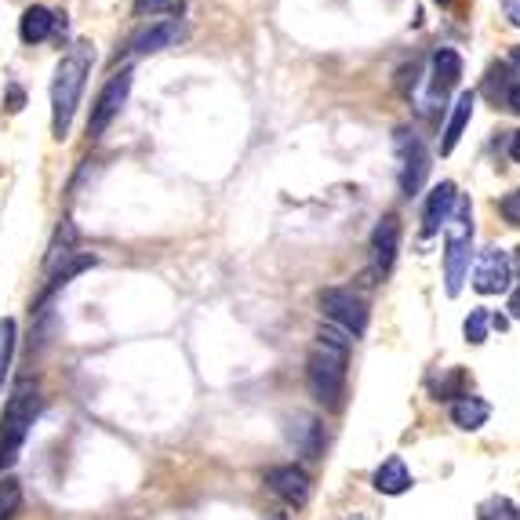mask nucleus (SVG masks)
Masks as SVG:
<instances>
[{
    "instance_id": "nucleus-1",
    "label": "nucleus",
    "mask_w": 520,
    "mask_h": 520,
    "mask_svg": "<svg viewBox=\"0 0 520 520\" xmlns=\"http://www.w3.org/2000/svg\"><path fill=\"white\" fill-rule=\"evenodd\" d=\"M95 66V48L88 40H77L62 62L55 66V80H51V135L66 139L73 128V113L80 106V91L88 84V73Z\"/></svg>"
},
{
    "instance_id": "nucleus-2",
    "label": "nucleus",
    "mask_w": 520,
    "mask_h": 520,
    "mask_svg": "<svg viewBox=\"0 0 520 520\" xmlns=\"http://www.w3.org/2000/svg\"><path fill=\"white\" fill-rule=\"evenodd\" d=\"M33 419H37V386H30V379H26L11 393L8 408L0 415V477L19 462L22 444L33 430Z\"/></svg>"
},
{
    "instance_id": "nucleus-3",
    "label": "nucleus",
    "mask_w": 520,
    "mask_h": 520,
    "mask_svg": "<svg viewBox=\"0 0 520 520\" xmlns=\"http://www.w3.org/2000/svg\"><path fill=\"white\" fill-rule=\"evenodd\" d=\"M346 350H335V346H324L317 342L313 353L306 357V386H310L313 400H317L324 411H339L342 397H346Z\"/></svg>"
},
{
    "instance_id": "nucleus-4",
    "label": "nucleus",
    "mask_w": 520,
    "mask_h": 520,
    "mask_svg": "<svg viewBox=\"0 0 520 520\" xmlns=\"http://www.w3.org/2000/svg\"><path fill=\"white\" fill-rule=\"evenodd\" d=\"M444 240H448L444 288H448V295H459L462 280H466V273H470V244H473V208L466 197L455 200L451 219H448V226H444Z\"/></svg>"
},
{
    "instance_id": "nucleus-5",
    "label": "nucleus",
    "mask_w": 520,
    "mask_h": 520,
    "mask_svg": "<svg viewBox=\"0 0 520 520\" xmlns=\"http://www.w3.org/2000/svg\"><path fill=\"white\" fill-rule=\"evenodd\" d=\"M393 146H397L400 157V193L419 197V190L426 186V175H430V153H426L422 139L411 128L393 131Z\"/></svg>"
},
{
    "instance_id": "nucleus-6",
    "label": "nucleus",
    "mask_w": 520,
    "mask_h": 520,
    "mask_svg": "<svg viewBox=\"0 0 520 520\" xmlns=\"http://www.w3.org/2000/svg\"><path fill=\"white\" fill-rule=\"evenodd\" d=\"M320 313H324L335 328L346 331V335H364V331H368V306H364L360 295H353V291L346 288L320 291Z\"/></svg>"
},
{
    "instance_id": "nucleus-7",
    "label": "nucleus",
    "mask_w": 520,
    "mask_h": 520,
    "mask_svg": "<svg viewBox=\"0 0 520 520\" xmlns=\"http://www.w3.org/2000/svg\"><path fill=\"white\" fill-rule=\"evenodd\" d=\"M128 91H131V70H120L106 80V88L99 91V99H95V106H91V120H88L91 139H99L102 131L110 128L113 120L120 117L124 102H128Z\"/></svg>"
},
{
    "instance_id": "nucleus-8",
    "label": "nucleus",
    "mask_w": 520,
    "mask_h": 520,
    "mask_svg": "<svg viewBox=\"0 0 520 520\" xmlns=\"http://www.w3.org/2000/svg\"><path fill=\"white\" fill-rule=\"evenodd\" d=\"M510 280H513V262L506 251L499 248L480 251L477 266H473V288L480 295H502V291L510 288Z\"/></svg>"
},
{
    "instance_id": "nucleus-9",
    "label": "nucleus",
    "mask_w": 520,
    "mask_h": 520,
    "mask_svg": "<svg viewBox=\"0 0 520 520\" xmlns=\"http://www.w3.org/2000/svg\"><path fill=\"white\" fill-rule=\"evenodd\" d=\"M266 484L288 506H306L310 502V477L299 466H273V470H266Z\"/></svg>"
},
{
    "instance_id": "nucleus-10",
    "label": "nucleus",
    "mask_w": 520,
    "mask_h": 520,
    "mask_svg": "<svg viewBox=\"0 0 520 520\" xmlns=\"http://www.w3.org/2000/svg\"><path fill=\"white\" fill-rule=\"evenodd\" d=\"M455 200H459L455 182H440V186H433L430 197H426V208H422V237H433V233H440V226H448Z\"/></svg>"
},
{
    "instance_id": "nucleus-11",
    "label": "nucleus",
    "mask_w": 520,
    "mask_h": 520,
    "mask_svg": "<svg viewBox=\"0 0 520 520\" xmlns=\"http://www.w3.org/2000/svg\"><path fill=\"white\" fill-rule=\"evenodd\" d=\"M400 251V219L397 215H382V222L371 233V259H375V270L390 273L393 262H397Z\"/></svg>"
},
{
    "instance_id": "nucleus-12",
    "label": "nucleus",
    "mask_w": 520,
    "mask_h": 520,
    "mask_svg": "<svg viewBox=\"0 0 520 520\" xmlns=\"http://www.w3.org/2000/svg\"><path fill=\"white\" fill-rule=\"evenodd\" d=\"M462 77V59H459V51H451V48H437L433 51V70H430V91H433V99H444L455 84H459Z\"/></svg>"
},
{
    "instance_id": "nucleus-13",
    "label": "nucleus",
    "mask_w": 520,
    "mask_h": 520,
    "mask_svg": "<svg viewBox=\"0 0 520 520\" xmlns=\"http://www.w3.org/2000/svg\"><path fill=\"white\" fill-rule=\"evenodd\" d=\"M473 106H477V95H473V91H462L459 99H455V106H451L448 128H444V139H440V153H444V157L459 146L462 131H466V124H470L473 117Z\"/></svg>"
},
{
    "instance_id": "nucleus-14",
    "label": "nucleus",
    "mask_w": 520,
    "mask_h": 520,
    "mask_svg": "<svg viewBox=\"0 0 520 520\" xmlns=\"http://www.w3.org/2000/svg\"><path fill=\"white\" fill-rule=\"evenodd\" d=\"M488 415H491L488 400L473 397V393H462V397L451 404V422H455L459 430H466V433L480 430V426L488 422Z\"/></svg>"
},
{
    "instance_id": "nucleus-15",
    "label": "nucleus",
    "mask_w": 520,
    "mask_h": 520,
    "mask_svg": "<svg viewBox=\"0 0 520 520\" xmlns=\"http://www.w3.org/2000/svg\"><path fill=\"white\" fill-rule=\"evenodd\" d=\"M371 484H375V491H382V495H404V491L411 488V473L408 466H404V459H386L375 470V477H371Z\"/></svg>"
},
{
    "instance_id": "nucleus-16",
    "label": "nucleus",
    "mask_w": 520,
    "mask_h": 520,
    "mask_svg": "<svg viewBox=\"0 0 520 520\" xmlns=\"http://www.w3.org/2000/svg\"><path fill=\"white\" fill-rule=\"evenodd\" d=\"M51 30H55V11H48L44 4H33V8L22 11L19 22L22 44H40V40H48Z\"/></svg>"
},
{
    "instance_id": "nucleus-17",
    "label": "nucleus",
    "mask_w": 520,
    "mask_h": 520,
    "mask_svg": "<svg viewBox=\"0 0 520 520\" xmlns=\"http://www.w3.org/2000/svg\"><path fill=\"white\" fill-rule=\"evenodd\" d=\"M179 22L175 19H168V22H157V26H150L146 33H139L135 37V55H153V51H164V48H171L175 40H179Z\"/></svg>"
},
{
    "instance_id": "nucleus-18",
    "label": "nucleus",
    "mask_w": 520,
    "mask_h": 520,
    "mask_svg": "<svg viewBox=\"0 0 520 520\" xmlns=\"http://www.w3.org/2000/svg\"><path fill=\"white\" fill-rule=\"evenodd\" d=\"M95 262H99V259H95V255H70V259H66V266H62V270H55V277H51L48 291H44V299H40V302H48L51 295H55V291L66 288V284H70V280L77 277V273L91 270Z\"/></svg>"
},
{
    "instance_id": "nucleus-19",
    "label": "nucleus",
    "mask_w": 520,
    "mask_h": 520,
    "mask_svg": "<svg viewBox=\"0 0 520 520\" xmlns=\"http://www.w3.org/2000/svg\"><path fill=\"white\" fill-rule=\"evenodd\" d=\"M11 357H15V320H0V390H4V379H8Z\"/></svg>"
},
{
    "instance_id": "nucleus-20",
    "label": "nucleus",
    "mask_w": 520,
    "mask_h": 520,
    "mask_svg": "<svg viewBox=\"0 0 520 520\" xmlns=\"http://www.w3.org/2000/svg\"><path fill=\"white\" fill-rule=\"evenodd\" d=\"M477 520H517V506L506 495H491L488 502H480Z\"/></svg>"
},
{
    "instance_id": "nucleus-21",
    "label": "nucleus",
    "mask_w": 520,
    "mask_h": 520,
    "mask_svg": "<svg viewBox=\"0 0 520 520\" xmlns=\"http://www.w3.org/2000/svg\"><path fill=\"white\" fill-rule=\"evenodd\" d=\"M19 506H22L19 480L4 477V480H0V520H11L15 513H19Z\"/></svg>"
},
{
    "instance_id": "nucleus-22",
    "label": "nucleus",
    "mask_w": 520,
    "mask_h": 520,
    "mask_svg": "<svg viewBox=\"0 0 520 520\" xmlns=\"http://www.w3.org/2000/svg\"><path fill=\"white\" fill-rule=\"evenodd\" d=\"M488 310H470V317H466V324H462V335H466V342L470 346H480V342L488 339Z\"/></svg>"
},
{
    "instance_id": "nucleus-23",
    "label": "nucleus",
    "mask_w": 520,
    "mask_h": 520,
    "mask_svg": "<svg viewBox=\"0 0 520 520\" xmlns=\"http://www.w3.org/2000/svg\"><path fill=\"white\" fill-rule=\"evenodd\" d=\"M462 386H466V375H462L459 368H451L444 379L433 386V393H437V400H448V397H462Z\"/></svg>"
},
{
    "instance_id": "nucleus-24",
    "label": "nucleus",
    "mask_w": 520,
    "mask_h": 520,
    "mask_svg": "<svg viewBox=\"0 0 520 520\" xmlns=\"http://www.w3.org/2000/svg\"><path fill=\"white\" fill-rule=\"evenodd\" d=\"M182 0H135V15H179Z\"/></svg>"
},
{
    "instance_id": "nucleus-25",
    "label": "nucleus",
    "mask_w": 520,
    "mask_h": 520,
    "mask_svg": "<svg viewBox=\"0 0 520 520\" xmlns=\"http://www.w3.org/2000/svg\"><path fill=\"white\" fill-rule=\"evenodd\" d=\"M499 211H502V219L510 222V226H520V190L506 193V197L499 200Z\"/></svg>"
},
{
    "instance_id": "nucleus-26",
    "label": "nucleus",
    "mask_w": 520,
    "mask_h": 520,
    "mask_svg": "<svg viewBox=\"0 0 520 520\" xmlns=\"http://www.w3.org/2000/svg\"><path fill=\"white\" fill-rule=\"evenodd\" d=\"M502 11H506V19L513 26H520V0H502Z\"/></svg>"
},
{
    "instance_id": "nucleus-27",
    "label": "nucleus",
    "mask_w": 520,
    "mask_h": 520,
    "mask_svg": "<svg viewBox=\"0 0 520 520\" xmlns=\"http://www.w3.org/2000/svg\"><path fill=\"white\" fill-rule=\"evenodd\" d=\"M506 106H510L513 113H520V80L506 88Z\"/></svg>"
},
{
    "instance_id": "nucleus-28",
    "label": "nucleus",
    "mask_w": 520,
    "mask_h": 520,
    "mask_svg": "<svg viewBox=\"0 0 520 520\" xmlns=\"http://www.w3.org/2000/svg\"><path fill=\"white\" fill-rule=\"evenodd\" d=\"M510 317H513V320H520V288L510 295Z\"/></svg>"
},
{
    "instance_id": "nucleus-29",
    "label": "nucleus",
    "mask_w": 520,
    "mask_h": 520,
    "mask_svg": "<svg viewBox=\"0 0 520 520\" xmlns=\"http://www.w3.org/2000/svg\"><path fill=\"white\" fill-rule=\"evenodd\" d=\"M510 157L520 164V131H517V135H513V142H510Z\"/></svg>"
},
{
    "instance_id": "nucleus-30",
    "label": "nucleus",
    "mask_w": 520,
    "mask_h": 520,
    "mask_svg": "<svg viewBox=\"0 0 520 520\" xmlns=\"http://www.w3.org/2000/svg\"><path fill=\"white\" fill-rule=\"evenodd\" d=\"M513 62H517V66H520V44H517V48H513Z\"/></svg>"
},
{
    "instance_id": "nucleus-31",
    "label": "nucleus",
    "mask_w": 520,
    "mask_h": 520,
    "mask_svg": "<svg viewBox=\"0 0 520 520\" xmlns=\"http://www.w3.org/2000/svg\"><path fill=\"white\" fill-rule=\"evenodd\" d=\"M270 520H284V517H280V513H273V517Z\"/></svg>"
},
{
    "instance_id": "nucleus-32",
    "label": "nucleus",
    "mask_w": 520,
    "mask_h": 520,
    "mask_svg": "<svg viewBox=\"0 0 520 520\" xmlns=\"http://www.w3.org/2000/svg\"><path fill=\"white\" fill-rule=\"evenodd\" d=\"M517 270H520V248H517Z\"/></svg>"
},
{
    "instance_id": "nucleus-33",
    "label": "nucleus",
    "mask_w": 520,
    "mask_h": 520,
    "mask_svg": "<svg viewBox=\"0 0 520 520\" xmlns=\"http://www.w3.org/2000/svg\"><path fill=\"white\" fill-rule=\"evenodd\" d=\"M437 4H451V0H437Z\"/></svg>"
},
{
    "instance_id": "nucleus-34",
    "label": "nucleus",
    "mask_w": 520,
    "mask_h": 520,
    "mask_svg": "<svg viewBox=\"0 0 520 520\" xmlns=\"http://www.w3.org/2000/svg\"><path fill=\"white\" fill-rule=\"evenodd\" d=\"M517 520H520V513H517Z\"/></svg>"
}]
</instances>
